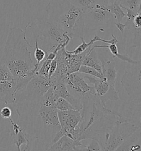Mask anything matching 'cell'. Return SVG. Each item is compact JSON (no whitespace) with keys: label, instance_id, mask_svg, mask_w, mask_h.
Returning a JSON list of instances; mask_svg holds the SVG:
<instances>
[{"label":"cell","instance_id":"1","mask_svg":"<svg viewBox=\"0 0 141 151\" xmlns=\"http://www.w3.org/2000/svg\"><path fill=\"white\" fill-rule=\"evenodd\" d=\"M30 25L31 23H28L24 30L18 27L11 28L4 51L3 61L17 81L19 90L24 89L35 74V64L29 50V47H35L30 44L26 36Z\"/></svg>","mask_w":141,"mask_h":151},{"label":"cell","instance_id":"2","mask_svg":"<svg viewBox=\"0 0 141 151\" xmlns=\"http://www.w3.org/2000/svg\"><path fill=\"white\" fill-rule=\"evenodd\" d=\"M45 10L48 17L66 32L71 39L74 28L83 19L84 14L69 0H48Z\"/></svg>","mask_w":141,"mask_h":151},{"label":"cell","instance_id":"3","mask_svg":"<svg viewBox=\"0 0 141 151\" xmlns=\"http://www.w3.org/2000/svg\"><path fill=\"white\" fill-rule=\"evenodd\" d=\"M35 38L47 43L49 48L46 53L53 50L57 45L65 42L70 43L72 40L66 32L46 17L37 18L36 22L31 23Z\"/></svg>","mask_w":141,"mask_h":151},{"label":"cell","instance_id":"4","mask_svg":"<svg viewBox=\"0 0 141 151\" xmlns=\"http://www.w3.org/2000/svg\"><path fill=\"white\" fill-rule=\"evenodd\" d=\"M140 128V126L130 123L123 117L105 134L100 145L102 150L117 151L119 147Z\"/></svg>","mask_w":141,"mask_h":151},{"label":"cell","instance_id":"5","mask_svg":"<svg viewBox=\"0 0 141 151\" xmlns=\"http://www.w3.org/2000/svg\"><path fill=\"white\" fill-rule=\"evenodd\" d=\"M107 0H96L94 8L84 14V22L87 31L99 29L104 31V28L114 23V16L106 7Z\"/></svg>","mask_w":141,"mask_h":151},{"label":"cell","instance_id":"6","mask_svg":"<svg viewBox=\"0 0 141 151\" xmlns=\"http://www.w3.org/2000/svg\"><path fill=\"white\" fill-rule=\"evenodd\" d=\"M52 86L49 79L34 74L26 86L17 92L16 103H40L44 94Z\"/></svg>","mask_w":141,"mask_h":151},{"label":"cell","instance_id":"7","mask_svg":"<svg viewBox=\"0 0 141 151\" xmlns=\"http://www.w3.org/2000/svg\"><path fill=\"white\" fill-rule=\"evenodd\" d=\"M57 114L60 129L55 134L52 144L64 135L69 136L83 120L81 110L58 111Z\"/></svg>","mask_w":141,"mask_h":151},{"label":"cell","instance_id":"8","mask_svg":"<svg viewBox=\"0 0 141 151\" xmlns=\"http://www.w3.org/2000/svg\"><path fill=\"white\" fill-rule=\"evenodd\" d=\"M65 83L70 93L80 98L82 101L85 99H94L98 97L94 86L88 84L78 72L67 76Z\"/></svg>","mask_w":141,"mask_h":151},{"label":"cell","instance_id":"9","mask_svg":"<svg viewBox=\"0 0 141 151\" xmlns=\"http://www.w3.org/2000/svg\"><path fill=\"white\" fill-rule=\"evenodd\" d=\"M81 74L88 84L93 85L97 96L104 106L106 107V102L108 101H117L120 99L119 92L116 90L115 86L110 85L105 79H100L87 74Z\"/></svg>","mask_w":141,"mask_h":151},{"label":"cell","instance_id":"10","mask_svg":"<svg viewBox=\"0 0 141 151\" xmlns=\"http://www.w3.org/2000/svg\"><path fill=\"white\" fill-rule=\"evenodd\" d=\"M19 88L14 79L0 81V101L5 106L16 103V95Z\"/></svg>","mask_w":141,"mask_h":151},{"label":"cell","instance_id":"11","mask_svg":"<svg viewBox=\"0 0 141 151\" xmlns=\"http://www.w3.org/2000/svg\"><path fill=\"white\" fill-rule=\"evenodd\" d=\"M101 64V73L106 80L112 86H115L117 77V70L116 69V64L114 59L105 60L99 58Z\"/></svg>","mask_w":141,"mask_h":151},{"label":"cell","instance_id":"12","mask_svg":"<svg viewBox=\"0 0 141 151\" xmlns=\"http://www.w3.org/2000/svg\"><path fill=\"white\" fill-rule=\"evenodd\" d=\"M80 149L76 147L73 139L67 135H64L59 138L56 142L53 143L48 147L47 151H80Z\"/></svg>","mask_w":141,"mask_h":151},{"label":"cell","instance_id":"13","mask_svg":"<svg viewBox=\"0 0 141 151\" xmlns=\"http://www.w3.org/2000/svg\"><path fill=\"white\" fill-rule=\"evenodd\" d=\"M108 48L114 57L119 58L121 60L127 62L132 65H141L140 62L136 61L132 59L127 54H120L119 53V50H118V48L117 47V45L116 44H110L109 45H93L92 49H95V48Z\"/></svg>","mask_w":141,"mask_h":151},{"label":"cell","instance_id":"14","mask_svg":"<svg viewBox=\"0 0 141 151\" xmlns=\"http://www.w3.org/2000/svg\"><path fill=\"white\" fill-rule=\"evenodd\" d=\"M106 7L114 16L115 20L118 22H121L123 18L126 17V14L123 12L119 1H115L112 4H107Z\"/></svg>","mask_w":141,"mask_h":151},{"label":"cell","instance_id":"15","mask_svg":"<svg viewBox=\"0 0 141 151\" xmlns=\"http://www.w3.org/2000/svg\"><path fill=\"white\" fill-rule=\"evenodd\" d=\"M97 53L94 49L88 54L82 62V65L92 67L101 73V64L98 62ZM102 74V73H101Z\"/></svg>","mask_w":141,"mask_h":151},{"label":"cell","instance_id":"16","mask_svg":"<svg viewBox=\"0 0 141 151\" xmlns=\"http://www.w3.org/2000/svg\"><path fill=\"white\" fill-rule=\"evenodd\" d=\"M70 2L83 11L85 14L94 8L96 0H69Z\"/></svg>","mask_w":141,"mask_h":151},{"label":"cell","instance_id":"17","mask_svg":"<svg viewBox=\"0 0 141 151\" xmlns=\"http://www.w3.org/2000/svg\"><path fill=\"white\" fill-rule=\"evenodd\" d=\"M99 38H100L99 36L95 35L93 37V38L90 40V42L89 43L85 42V41L84 40V38H80V39L82 40V44L79 45V46L77 47L74 50H73V51L67 50V53L72 54H78L82 53L87 49L89 47L94 45L95 42H99Z\"/></svg>","mask_w":141,"mask_h":151},{"label":"cell","instance_id":"18","mask_svg":"<svg viewBox=\"0 0 141 151\" xmlns=\"http://www.w3.org/2000/svg\"><path fill=\"white\" fill-rule=\"evenodd\" d=\"M35 52H34V57L36 60V63L35 64V68L34 69V73H35L36 71L39 69L40 63L42 62L45 58L47 53L44 51L43 49L40 48L39 47V40L35 38Z\"/></svg>","mask_w":141,"mask_h":151},{"label":"cell","instance_id":"19","mask_svg":"<svg viewBox=\"0 0 141 151\" xmlns=\"http://www.w3.org/2000/svg\"><path fill=\"white\" fill-rule=\"evenodd\" d=\"M121 7L131 9L136 13H141V0H120Z\"/></svg>","mask_w":141,"mask_h":151},{"label":"cell","instance_id":"20","mask_svg":"<svg viewBox=\"0 0 141 151\" xmlns=\"http://www.w3.org/2000/svg\"><path fill=\"white\" fill-rule=\"evenodd\" d=\"M53 60L47 58H45L41 67L35 73V74L40 76L45 79H48V72L50 67V64Z\"/></svg>","mask_w":141,"mask_h":151},{"label":"cell","instance_id":"21","mask_svg":"<svg viewBox=\"0 0 141 151\" xmlns=\"http://www.w3.org/2000/svg\"><path fill=\"white\" fill-rule=\"evenodd\" d=\"M78 73L80 74H85L89 76H92L95 78H99L100 79H105L103 74L97 71L95 69L93 68L92 67H88L85 65H82L79 68Z\"/></svg>","mask_w":141,"mask_h":151},{"label":"cell","instance_id":"22","mask_svg":"<svg viewBox=\"0 0 141 151\" xmlns=\"http://www.w3.org/2000/svg\"><path fill=\"white\" fill-rule=\"evenodd\" d=\"M55 107L58 111H67L70 110H75L70 102L65 99L58 98L55 102Z\"/></svg>","mask_w":141,"mask_h":151},{"label":"cell","instance_id":"23","mask_svg":"<svg viewBox=\"0 0 141 151\" xmlns=\"http://www.w3.org/2000/svg\"><path fill=\"white\" fill-rule=\"evenodd\" d=\"M14 79L8 67L5 64H0V81Z\"/></svg>","mask_w":141,"mask_h":151},{"label":"cell","instance_id":"24","mask_svg":"<svg viewBox=\"0 0 141 151\" xmlns=\"http://www.w3.org/2000/svg\"><path fill=\"white\" fill-rule=\"evenodd\" d=\"M92 141L88 145L85 146V148L87 151H102V148L100 144L95 139H91Z\"/></svg>","mask_w":141,"mask_h":151},{"label":"cell","instance_id":"25","mask_svg":"<svg viewBox=\"0 0 141 151\" xmlns=\"http://www.w3.org/2000/svg\"><path fill=\"white\" fill-rule=\"evenodd\" d=\"M12 112L9 107L5 106L2 107L0 111V115L4 119H9L12 116Z\"/></svg>","mask_w":141,"mask_h":151},{"label":"cell","instance_id":"26","mask_svg":"<svg viewBox=\"0 0 141 151\" xmlns=\"http://www.w3.org/2000/svg\"><path fill=\"white\" fill-rule=\"evenodd\" d=\"M134 27L137 29H141V13H138L132 19Z\"/></svg>","mask_w":141,"mask_h":151},{"label":"cell","instance_id":"27","mask_svg":"<svg viewBox=\"0 0 141 151\" xmlns=\"http://www.w3.org/2000/svg\"><path fill=\"white\" fill-rule=\"evenodd\" d=\"M57 61L55 58V59H53L50 64V69L48 72V79L50 77H51L53 74L55 73L57 68Z\"/></svg>","mask_w":141,"mask_h":151},{"label":"cell","instance_id":"28","mask_svg":"<svg viewBox=\"0 0 141 151\" xmlns=\"http://www.w3.org/2000/svg\"><path fill=\"white\" fill-rule=\"evenodd\" d=\"M114 24L116 27L119 29L120 32L123 34L125 29L126 28V26L125 23H122L121 22H115Z\"/></svg>","mask_w":141,"mask_h":151},{"label":"cell","instance_id":"29","mask_svg":"<svg viewBox=\"0 0 141 151\" xmlns=\"http://www.w3.org/2000/svg\"><path fill=\"white\" fill-rule=\"evenodd\" d=\"M120 0H107L108 4H112L115 1H119Z\"/></svg>","mask_w":141,"mask_h":151}]
</instances>
